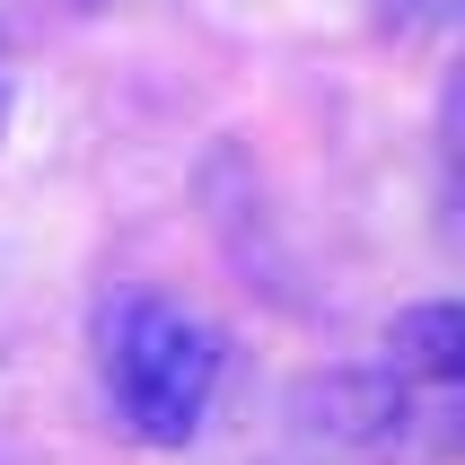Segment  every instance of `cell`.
Masks as SVG:
<instances>
[{
    "label": "cell",
    "instance_id": "cell-3",
    "mask_svg": "<svg viewBox=\"0 0 465 465\" xmlns=\"http://www.w3.org/2000/svg\"><path fill=\"white\" fill-rule=\"evenodd\" d=\"M0 141H9V79H0Z\"/></svg>",
    "mask_w": 465,
    "mask_h": 465
},
{
    "label": "cell",
    "instance_id": "cell-1",
    "mask_svg": "<svg viewBox=\"0 0 465 465\" xmlns=\"http://www.w3.org/2000/svg\"><path fill=\"white\" fill-rule=\"evenodd\" d=\"M97 378H105L114 421L141 448H184V440H203L211 404H220L229 342L203 308L132 282L97 308Z\"/></svg>",
    "mask_w": 465,
    "mask_h": 465
},
{
    "label": "cell",
    "instance_id": "cell-2",
    "mask_svg": "<svg viewBox=\"0 0 465 465\" xmlns=\"http://www.w3.org/2000/svg\"><path fill=\"white\" fill-rule=\"evenodd\" d=\"M395 378H413V387H457V369H465V316L448 308V299H430V308H404L395 316Z\"/></svg>",
    "mask_w": 465,
    "mask_h": 465
}]
</instances>
